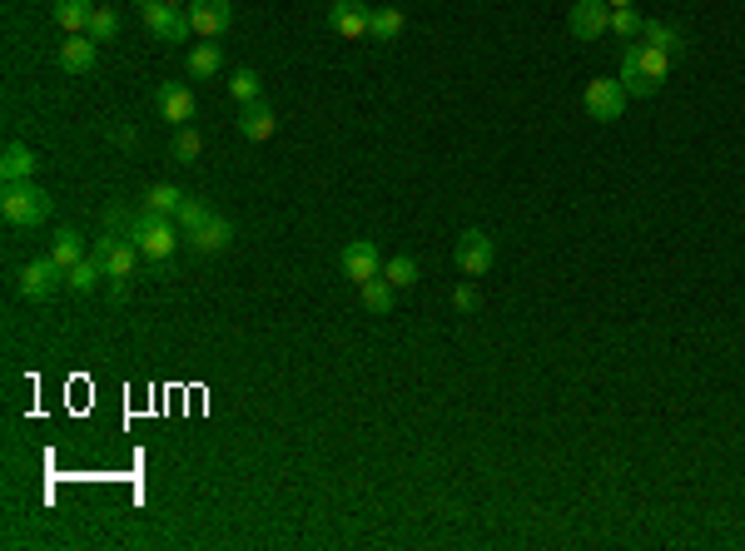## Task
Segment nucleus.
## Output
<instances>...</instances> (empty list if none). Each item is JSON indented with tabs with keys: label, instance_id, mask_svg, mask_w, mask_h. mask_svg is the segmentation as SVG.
Here are the masks:
<instances>
[{
	"label": "nucleus",
	"instance_id": "f257e3e1",
	"mask_svg": "<svg viewBox=\"0 0 745 551\" xmlns=\"http://www.w3.org/2000/svg\"><path fill=\"white\" fill-rule=\"evenodd\" d=\"M666 75H671V55L666 50H656L646 40H636V45L621 50V75L616 80H621L626 100H651L666 85Z\"/></svg>",
	"mask_w": 745,
	"mask_h": 551
},
{
	"label": "nucleus",
	"instance_id": "f03ea898",
	"mask_svg": "<svg viewBox=\"0 0 745 551\" xmlns=\"http://www.w3.org/2000/svg\"><path fill=\"white\" fill-rule=\"evenodd\" d=\"M125 239L145 254V259H169L179 249V224L169 214H154V209H140L130 224H125Z\"/></svg>",
	"mask_w": 745,
	"mask_h": 551
},
{
	"label": "nucleus",
	"instance_id": "7ed1b4c3",
	"mask_svg": "<svg viewBox=\"0 0 745 551\" xmlns=\"http://www.w3.org/2000/svg\"><path fill=\"white\" fill-rule=\"evenodd\" d=\"M0 214H5V224H15V229H35V224H45V214H50V194L35 189L30 179H25V184H5Z\"/></svg>",
	"mask_w": 745,
	"mask_h": 551
},
{
	"label": "nucleus",
	"instance_id": "20e7f679",
	"mask_svg": "<svg viewBox=\"0 0 745 551\" xmlns=\"http://www.w3.org/2000/svg\"><path fill=\"white\" fill-rule=\"evenodd\" d=\"M452 264H457L467 278H482L492 264H497V244H492V234L467 229V234L457 239V249H452Z\"/></svg>",
	"mask_w": 745,
	"mask_h": 551
},
{
	"label": "nucleus",
	"instance_id": "39448f33",
	"mask_svg": "<svg viewBox=\"0 0 745 551\" xmlns=\"http://www.w3.org/2000/svg\"><path fill=\"white\" fill-rule=\"evenodd\" d=\"M60 288H65V269H60L55 259H30V264L20 269V293H25L30 303H50Z\"/></svg>",
	"mask_w": 745,
	"mask_h": 551
},
{
	"label": "nucleus",
	"instance_id": "423d86ee",
	"mask_svg": "<svg viewBox=\"0 0 745 551\" xmlns=\"http://www.w3.org/2000/svg\"><path fill=\"white\" fill-rule=\"evenodd\" d=\"M338 269H343V278L348 283H368V278H378L383 274V254H378V244L373 239H353L343 254H338Z\"/></svg>",
	"mask_w": 745,
	"mask_h": 551
},
{
	"label": "nucleus",
	"instance_id": "0eeeda50",
	"mask_svg": "<svg viewBox=\"0 0 745 551\" xmlns=\"http://www.w3.org/2000/svg\"><path fill=\"white\" fill-rule=\"evenodd\" d=\"M140 15H145V25L159 35V40H169V45H179V40H189V15L179 10V5H164V0H145L140 5Z\"/></svg>",
	"mask_w": 745,
	"mask_h": 551
},
{
	"label": "nucleus",
	"instance_id": "6e6552de",
	"mask_svg": "<svg viewBox=\"0 0 745 551\" xmlns=\"http://www.w3.org/2000/svg\"><path fill=\"white\" fill-rule=\"evenodd\" d=\"M95 259L105 264V278H130V274H135V264H140L145 254H140L125 234H110V229H105V239L95 244Z\"/></svg>",
	"mask_w": 745,
	"mask_h": 551
},
{
	"label": "nucleus",
	"instance_id": "1a4fd4ad",
	"mask_svg": "<svg viewBox=\"0 0 745 551\" xmlns=\"http://www.w3.org/2000/svg\"><path fill=\"white\" fill-rule=\"evenodd\" d=\"M184 15H189L194 35L214 40V35H224V30H229V20H234V0H189V5H184Z\"/></svg>",
	"mask_w": 745,
	"mask_h": 551
},
{
	"label": "nucleus",
	"instance_id": "9d476101",
	"mask_svg": "<svg viewBox=\"0 0 745 551\" xmlns=\"http://www.w3.org/2000/svg\"><path fill=\"white\" fill-rule=\"evenodd\" d=\"M587 115L601 120V125H611V120H621V110H626V90H621V80H587Z\"/></svg>",
	"mask_w": 745,
	"mask_h": 551
},
{
	"label": "nucleus",
	"instance_id": "9b49d317",
	"mask_svg": "<svg viewBox=\"0 0 745 551\" xmlns=\"http://www.w3.org/2000/svg\"><path fill=\"white\" fill-rule=\"evenodd\" d=\"M567 25H572V40H601L611 30V5L606 0H577Z\"/></svg>",
	"mask_w": 745,
	"mask_h": 551
},
{
	"label": "nucleus",
	"instance_id": "f8f14e48",
	"mask_svg": "<svg viewBox=\"0 0 745 551\" xmlns=\"http://www.w3.org/2000/svg\"><path fill=\"white\" fill-rule=\"evenodd\" d=\"M328 25H333V35H343V40H368V10H363L358 0H333Z\"/></svg>",
	"mask_w": 745,
	"mask_h": 551
},
{
	"label": "nucleus",
	"instance_id": "ddd939ff",
	"mask_svg": "<svg viewBox=\"0 0 745 551\" xmlns=\"http://www.w3.org/2000/svg\"><path fill=\"white\" fill-rule=\"evenodd\" d=\"M159 115H164L174 130H184V125L194 120V90H189V85H159Z\"/></svg>",
	"mask_w": 745,
	"mask_h": 551
},
{
	"label": "nucleus",
	"instance_id": "4468645a",
	"mask_svg": "<svg viewBox=\"0 0 745 551\" xmlns=\"http://www.w3.org/2000/svg\"><path fill=\"white\" fill-rule=\"evenodd\" d=\"M403 30H408V15H403L398 5H378V10H368V40L393 45V40H403Z\"/></svg>",
	"mask_w": 745,
	"mask_h": 551
},
{
	"label": "nucleus",
	"instance_id": "2eb2a0df",
	"mask_svg": "<svg viewBox=\"0 0 745 551\" xmlns=\"http://www.w3.org/2000/svg\"><path fill=\"white\" fill-rule=\"evenodd\" d=\"M95 55H100V45H95L90 35H65V40H60V65H65L70 75H90V70H95Z\"/></svg>",
	"mask_w": 745,
	"mask_h": 551
},
{
	"label": "nucleus",
	"instance_id": "dca6fc26",
	"mask_svg": "<svg viewBox=\"0 0 745 551\" xmlns=\"http://www.w3.org/2000/svg\"><path fill=\"white\" fill-rule=\"evenodd\" d=\"M35 169H40V154L30 144H5V154H0L5 184H25V179H35Z\"/></svg>",
	"mask_w": 745,
	"mask_h": 551
},
{
	"label": "nucleus",
	"instance_id": "f3484780",
	"mask_svg": "<svg viewBox=\"0 0 745 551\" xmlns=\"http://www.w3.org/2000/svg\"><path fill=\"white\" fill-rule=\"evenodd\" d=\"M229 244H234V224H229V219H219V214H214L204 229H194V234H189V249H194V254H224Z\"/></svg>",
	"mask_w": 745,
	"mask_h": 551
},
{
	"label": "nucleus",
	"instance_id": "a211bd4d",
	"mask_svg": "<svg viewBox=\"0 0 745 551\" xmlns=\"http://www.w3.org/2000/svg\"><path fill=\"white\" fill-rule=\"evenodd\" d=\"M274 130H279V115H274L264 100L239 105V135H244V139H269Z\"/></svg>",
	"mask_w": 745,
	"mask_h": 551
},
{
	"label": "nucleus",
	"instance_id": "6ab92c4d",
	"mask_svg": "<svg viewBox=\"0 0 745 551\" xmlns=\"http://www.w3.org/2000/svg\"><path fill=\"white\" fill-rule=\"evenodd\" d=\"M95 10H100L95 0H55V25H60L65 35H85Z\"/></svg>",
	"mask_w": 745,
	"mask_h": 551
},
{
	"label": "nucleus",
	"instance_id": "aec40b11",
	"mask_svg": "<svg viewBox=\"0 0 745 551\" xmlns=\"http://www.w3.org/2000/svg\"><path fill=\"white\" fill-rule=\"evenodd\" d=\"M641 40H646V45H656V50H666L671 60L686 50V35H681V25H666V20H646V25H641Z\"/></svg>",
	"mask_w": 745,
	"mask_h": 551
},
{
	"label": "nucleus",
	"instance_id": "412c9836",
	"mask_svg": "<svg viewBox=\"0 0 745 551\" xmlns=\"http://www.w3.org/2000/svg\"><path fill=\"white\" fill-rule=\"evenodd\" d=\"M219 65H224V55H219V45H214V40H204V45H194V50H189V80H214V75H219Z\"/></svg>",
	"mask_w": 745,
	"mask_h": 551
},
{
	"label": "nucleus",
	"instance_id": "4be33fe9",
	"mask_svg": "<svg viewBox=\"0 0 745 551\" xmlns=\"http://www.w3.org/2000/svg\"><path fill=\"white\" fill-rule=\"evenodd\" d=\"M50 259H55V264L70 274V269L85 259V239H80L75 229H60V234H55V244H50Z\"/></svg>",
	"mask_w": 745,
	"mask_h": 551
},
{
	"label": "nucleus",
	"instance_id": "5701e85b",
	"mask_svg": "<svg viewBox=\"0 0 745 551\" xmlns=\"http://www.w3.org/2000/svg\"><path fill=\"white\" fill-rule=\"evenodd\" d=\"M393 303H398V288H393L383 274L363 283V308H368V313H378V318H383V313H393Z\"/></svg>",
	"mask_w": 745,
	"mask_h": 551
},
{
	"label": "nucleus",
	"instance_id": "b1692460",
	"mask_svg": "<svg viewBox=\"0 0 745 551\" xmlns=\"http://www.w3.org/2000/svg\"><path fill=\"white\" fill-rule=\"evenodd\" d=\"M100 278H105V264H100V259H80V264L65 274V283H70V293H95Z\"/></svg>",
	"mask_w": 745,
	"mask_h": 551
},
{
	"label": "nucleus",
	"instance_id": "393cba45",
	"mask_svg": "<svg viewBox=\"0 0 745 551\" xmlns=\"http://www.w3.org/2000/svg\"><path fill=\"white\" fill-rule=\"evenodd\" d=\"M209 219H214V209H209L204 199H189V194H184V204H179V214H174V224H179L184 234H194V229H204Z\"/></svg>",
	"mask_w": 745,
	"mask_h": 551
},
{
	"label": "nucleus",
	"instance_id": "a878e982",
	"mask_svg": "<svg viewBox=\"0 0 745 551\" xmlns=\"http://www.w3.org/2000/svg\"><path fill=\"white\" fill-rule=\"evenodd\" d=\"M179 204H184V189H174V184H154L145 194V209H154V214H179Z\"/></svg>",
	"mask_w": 745,
	"mask_h": 551
},
{
	"label": "nucleus",
	"instance_id": "bb28decb",
	"mask_svg": "<svg viewBox=\"0 0 745 551\" xmlns=\"http://www.w3.org/2000/svg\"><path fill=\"white\" fill-rule=\"evenodd\" d=\"M259 90H264V80H259V70H249V65H244V70H234V75H229V95H234L239 105H249V100H259Z\"/></svg>",
	"mask_w": 745,
	"mask_h": 551
},
{
	"label": "nucleus",
	"instance_id": "cd10ccee",
	"mask_svg": "<svg viewBox=\"0 0 745 551\" xmlns=\"http://www.w3.org/2000/svg\"><path fill=\"white\" fill-rule=\"evenodd\" d=\"M383 278L393 283V288H413L418 283V259H408V254H398V259H388V269Z\"/></svg>",
	"mask_w": 745,
	"mask_h": 551
},
{
	"label": "nucleus",
	"instance_id": "c85d7f7f",
	"mask_svg": "<svg viewBox=\"0 0 745 551\" xmlns=\"http://www.w3.org/2000/svg\"><path fill=\"white\" fill-rule=\"evenodd\" d=\"M85 35H90L95 45H100V40H115V35H120V15H115V10H95Z\"/></svg>",
	"mask_w": 745,
	"mask_h": 551
},
{
	"label": "nucleus",
	"instance_id": "c756f323",
	"mask_svg": "<svg viewBox=\"0 0 745 551\" xmlns=\"http://www.w3.org/2000/svg\"><path fill=\"white\" fill-rule=\"evenodd\" d=\"M641 25H646V20H641L631 5H626V10H611V35H621V40H636V35H641Z\"/></svg>",
	"mask_w": 745,
	"mask_h": 551
},
{
	"label": "nucleus",
	"instance_id": "7c9ffc66",
	"mask_svg": "<svg viewBox=\"0 0 745 551\" xmlns=\"http://www.w3.org/2000/svg\"><path fill=\"white\" fill-rule=\"evenodd\" d=\"M199 149H204V139L194 135L189 125H184L179 135H174V159H179V164H189V159H199Z\"/></svg>",
	"mask_w": 745,
	"mask_h": 551
},
{
	"label": "nucleus",
	"instance_id": "2f4dec72",
	"mask_svg": "<svg viewBox=\"0 0 745 551\" xmlns=\"http://www.w3.org/2000/svg\"><path fill=\"white\" fill-rule=\"evenodd\" d=\"M477 303H482V298H477L472 283H457V288H452V308H457V313H477Z\"/></svg>",
	"mask_w": 745,
	"mask_h": 551
},
{
	"label": "nucleus",
	"instance_id": "473e14b6",
	"mask_svg": "<svg viewBox=\"0 0 745 551\" xmlns=\"http://www.w3.org/2000/svg\"><path fill=\"white\" fill-rule=\"evenodd\" d=\"M606 5H611V10H626V5H636V0H606Z\"/></svg>",
	"mask_w": 745,
	"mask_h": 551
},
{
	"label": "nucleus",
	"instance_id": "72a5a7b5",
	"mask_svg": "<svg viewBox=\"0 0 745 551\" xmlns=\"http://www.w3.org/2000/svg\"><path fill=\"white\" fill-rule=\"evenodd\" d=\"M164 5H179V10H184V5H189V0H164Z\"/></svg>",
	"mask_w": 745,
	"mask_h": 551
},
{
	"label": "nucleus",
	"instance_id": "f704fd0d",
	"mask_svg": "<svg viewBox=\"0 0 745 551\" xmlns=\"http://www.w3.org/2000/svg\"><path fill=\"white\" fill-rule=\"evenodd\" d=\"M135 5H145V0H135Z\"/></svg>",
	"mask_w": 745,
	"mask_h": 551
}]
</instances>
